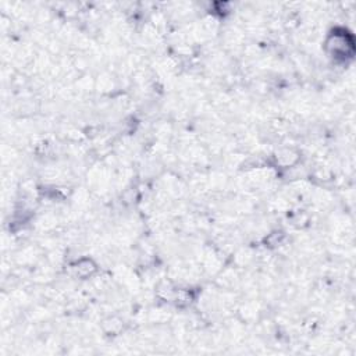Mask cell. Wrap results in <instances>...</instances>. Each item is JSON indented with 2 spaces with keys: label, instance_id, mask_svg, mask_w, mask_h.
<instances>
[{
  "label": "cell",
  "instance_id": "cell-1",
  "mask_svg": "<svg viewBox=\"0 0 356 356\" xmlns=\"http://www.w3.org/2000/svg\"><path fill=\"white\" fill-rule=\"evenodd\" d=\"M327 47L334 53H340V52H347V49H352V45L347 42V38L344 35H331L327 39Z\"/></svg>",
  "mask_w": 356,
  "mask_h": 356
},
{
  "label": "cell",
  "instance_id": "cell-2",
  "mask_svg": "<svg viewBox=\"0 0 356 356\" xmlns=\"http://www.w3.org/2000/svg\"><path fill=\"white\" fill-rule=\"evenodd\" d=\"M95 270H96V266L92 260L89 259H82L80 262L75 264V273L81 277H87L89 274H92Z\"/></svg>",
  "mask_w": 356,
  "mask_h": 356
}]
</instances>
